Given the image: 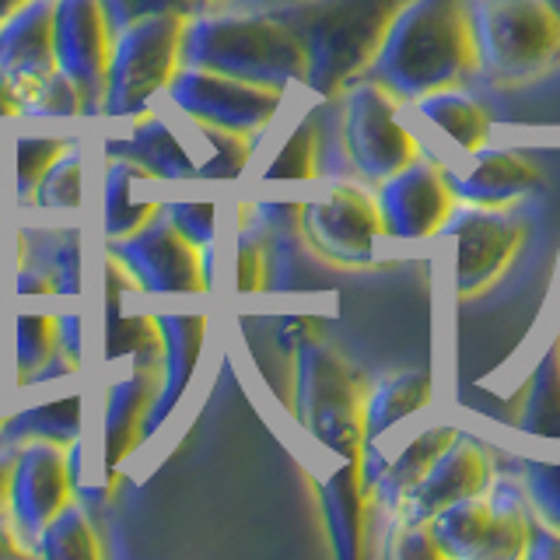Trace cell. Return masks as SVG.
I'll use <instances>...</instances> for the list:
<instances>
[{"label": "cell", "instance_id": "obj_35", "mask_svg": "<svg viewBox=\"0 0 560 560\" xmlns=\"http://www.w3.org/2000/svg\"><path fill=\"white\" fill-rule=\"evenodd\" d=\"M98 4L105 11V22H109L113 35L137 22H148V18H162V14L192 18L207 11V0H98Z\"/></svg>", "mask_w": 560, "mask_h": 560}, {"label": "cell", "instance_id": "obj_29", "mask_svg": "<svg viewBox=\"0 0 560 560\" xmlns=\"http://www.w3.org/2000/svg\"><path fill=\"white\" fill-rule=\"evenodd\" d=\"M144 179H151V175L140 165L122 162V158H109V168H105V238L130 235L133 228L158 214V207H162L158 200L133 197V186Z\"/></svg>", "mask_w": 560, "mask_h": 560}, {"label": "cell", "instance_id": "obj_46", "mask_svg": "<svg viewBox=\"0 0 560 560\" xmlns=\"http://www.w3.org/2000/svg\"><path fill=\"white\" fill-rule=\"evenodd\" d=\"M284 4H294V0H228V8L235 11H273Z\"/></svg>", "mask_w": 560, "mask_h": 560}, {"label": "cell", "instance_id": "obj_14", "mask_svg": "<svg viewBox=\"0 0 560 560\" xmlns=\"http://www.w3.org/2000/svg\"><path fill=\"white\" fill-rule=\"evenodd\" d=\"M375 200L385 235L402 242L438 235L455 210V192L448 186L445 165L420 154L393 175H385L375 189Z\"/></svg>", "mask_w": 560, "mask_h": 560}, {"label": "cell", "instance_id": "obj_21", "mask_svg": "<svg viewBox=\"0 0 560 560\" xmlns=\"http://www.w3.org/2000/svg\"><path fill=\"white\" fill-rule=\"evenodd\" d=\"M105 158H122L144 168L151 179L162 183H197L200 165L179 140L168 122L158 113H144L133 119V130L127 137L105 140Z\"/></svg>", "mask_w": 560, "mask_h": 560}, {"label": "cell", "instance_id": "obj_9", "mask_svg": "<svg viewBox=\"0 0 560 560\" xmlns=\"http://www.w3.org/2000/svg\"><path fill=\"white\" fill-rule=\"evenodd\" d=\"M399 98L375 78H358L343 88V144L350 165L364 183H382L417 158L413 133L399 122Z\"/></svg>", "mask_w": 560, "mask_h": 560}, {"label": "cell", "instance_id": "obj_34", "mask_svg": "<svg viewBox=\"0 0 560 560\" xmlns=\"http://www.w3.org/2000/svg\"><path fill=\"white\" fill-rule=\"evenodd\" d=\"M57 354V315L46 312H22L18 315V337H14V358L22 368V378L32 375Z\"/></svg>", "mask_w": 560, "mask_h": 560}, {"label": "cell", "instance_id": "obj_1", "mask_svg": "<svg viewBox=\"0 0 560 560\" xmlns=\"http://www.w3.org/2000/svg\"><path fill=\"white\" fill-rule=\"evenodd\" d=\"M477 67V43L463 0H407L385 28L364 78L385 84L399 102H417L438 88L459 84Z\"/></svg>", "mask_w": 560, "mask_h": 560}, {"label": "cell", "instance_id": "obj_23", "mask_svg": "<svg viewBox=\"0 0 560 560\" xmlns=\"http://www.w3.org/2000/svg\"><path fill=\"white\" fill-rule=\"evenodd\" d=\"M459 434L455 428H428L420 431L407 448H399V455L393 463H382L378 472L368 483V501L382 504V512L399 515L402 501L410 498V490L424 480V472L431 469V463L442 455V448Z\"/></svg>", "mask_w": 560, "mask_h": 560}, {"label": "cell", "instance_id": "obj_36", "mask_svg": "<svg viewBox=\"0 0 560 560\" xmlns=\"http://www.w3.org/2000/svg\"><path fill=\"white\" fill-rule=\"evenodd\" d=\"M81 113H84V98L60 70H52V74L22 102V116H32V119H74Z\"/></svg>", "mask_w": 560, "mask_h": 560}, {"label": "cell", "instance_id": "obj_31", "mask_svg": "<svg viewBox=\"0 0 560 560\" xmlns=\"http://www.w3.org/2000/svg\"><path fill=\"white\" fill-rule=\"evenodd\" d=\"M81 168H84L81 148L70 144L57 162L46 168L28 207L43 210V214H74L81 207Z\"/></svg>", "mask_w": 560, "mask_h": 560}, {"label": "cell", "instance_id": "obj_24", "mask_svg": "<svg viewBox=\"0 0 560 560\" xmlns=\"http://www.w3.org/2000/svg\"><path fill=\"white\" fill-rule=\"evenodd\" d=\"M417 113L420 119L442 133L455 151H480L490 140V113L472 98L463 88H438L417 98Z\"/></svg>", "mask_w": 560, "mask_h": 560}, {"label": "cell", "instance_id": "obj_22", "mask_svg": "<svg viewBox=\"0 0 560 560\" xmlns=\"http://www.w3.org/2000/svg\"><path fill=\"white\" fill-rule=\"evenodd\" d=\"M315 487H319V504H323L332 553L340 560H358L364 553V515H368L361 459H343Z\"/></svg>", "mask_w": 560, "mask_h": 560}, {"label": "cell", "instance_id": "obj_20", "mask_svg": "<svg viewBox=\"0 0 560 560\" xmlns=\"http://www.w3.org/2000/svg\"><path fill=\"white\" fill-rule=\"evenodd\" d=\"M154 385L144 364H133L127 375H119L105 396V420H102V472L105 483H113L116 469L144 442V413L151 407Z\"/></svg>", "mask_w": 560, "mask_h": 560}, {"label": "cell", "instance_id": "obj_28", "mask_svg": "<svg viewBox=\"0 0 560 560\" xmlns=\"http://www.w3.org/2000/svg\"><path fill=\"white\" fill-rule=\"evenodd\" d=\"M515 428L533 438H560V332L525 382Z\"/></svg>", "mask_w": 560, "mask_h": 560}, {"label": "cell", "instance_id": "obj_43", "mask_svg": "<svg viewBox=\"0 0 560 560\" xmlns=\"http://www.w3.org/2000/svg\"><path fill=\"white\" fill-rule=\"evenodd\" d=\"M525 557L533 560H560V533L542 518H533V533H529V547Z\"/></svg>", "mask_w": 560, "mask_h": 560}, {"label": "cell", "instance_id": "obj_33", "mask_svg": "<svg viewBox=\"0 0 560 560\" xmlns=\"http://www.w3.org/2000/svg\"><path fill=\"white\" fill-rule=\"evenodd\" d=\"M67 148L70 144L57 133H22V137H18V144H14V165H18L14 168V186H18V197H22V203L32 200V192L46 175V168L57 162Z\"/></svg>", "mask_w": 560, "mask_h": 560}, {"label": "cell", "instance_id": "obj_42", "mask_svg": "<svg viewBox=\"0 0 560 560\" xmlns=\"http://www.w3.org/2000/svg\"><path fill=\"white\" fill-rule=\"evenodd\" d=\"M81 329H84V319L78 312H63L57 315V350L63 358H70L74 364H81L84 358V337H81Z\"/></svg>", "mask_w": 560, "mask_h": 560}, {"label": "cell", "instance_id": "obj_10", "mask_svg": "<svg viewBox=\"0 0 560 560\" xmlns=\"http://www.w3.org/2000/svg\"><path fill=\"white\" fill-rule=\"evenodd\" d=\"M165 95L186 119L228 130V133H242V137L267 130L273 116L280 113V105H284V92H280V88L238 81V78L214 74V70H203V67H186V63L175 70Z\"/></svg>", "mask_w": 560, "mask_h": 560}, {"label": "cell", "instance_id": "obj_7", "mask_svg": "<svg viewBox=\"0 0 560 560\" xmlns=\"http://www.w3.org/2000/svg\"><path fill=\"white\" fill-rule=\"evenodd\" d=\"M183 28L186 18L162 14L137 22L113 35L109 70L98 113L105 119H137L168 88L183 67Z\"/></svg>", "mask_w": 560, "mask_h": 560}, {"label": "cell", "instance_id": "obj_13", "mask_svg": "<svg viewBox=\"0 0 560 560\" xmlns=\"http://www.w3.org/2000/svg\"><path fill=\"white\" fill-rule=\"evenodd\" d=\"M74 501L67 472V448L57 442H25L14 452L8 483V518L25 553H35L43 529Z\"/></svg>", "mask_w": 560, "mask_h": 560}, {"label": "cell", "instance_id": "obj_18", "mask_svg": "<svg viewBox=\"0 0 560 560\" xmlns=\"http://www.w3.org/2000/svg\"><path fill=\"white\" fill-rule=\"evenodd\" d=\"M490 487V463L487 452L466 434H455L452 442L442 448V455L431 463L410 498L399 508V522L402 525H424L431 515H438L442 508H448L459 498L483 494Z\"/></svg>", "mask_w": 560, "mask_h": 560}, {"label": "cell", "instance_id": "obj_26", "mask_svg": "<svg viewBox=\"0 0 560 560\" xmlns=\"http://www.w3.org/2000/svg\"><path fill=\"white\" fill-rule=\"evenodd\" d=\"M74 438H81V393H70L67 399H43L35 407L4 413L0 420V445L8 448L25 442H57L67 448Z\"/></svg>", "mask_w": 560, "mask_h": 560}, {"label": "cell", "instance_id": "obj_12", "mask_svg": "<svg viewBox=\"0 0 560 560\" xmlns=\"http://www.w3.org/2000/svg\"><path fill=\"white\" fill-rule=\"evenodd\" d=\"M442 238L455 242V294L477 298L504 273L525 238V224L504 207H455L442 224Z\"/></svg>", "mask_w": 560, "mask_h": 560}, {"label": "cell", "instance_id": "obj_45", "mask_svg": "<svg viewBox=\"0 0 560 560\" xmlns=\"http://www.w3.org/2000/svg\"><path fill=\"white\" fill-rule=\"evenodd\" d=\"M14 452L18 448H8L0 445V512L8 508V483H11V466H14Z\"/></svg>", "mask_w": 560, "mask_h": 560}, {"label": "cell", "instance_id": "obj_17", "mask_svg": "<svg viewBox=\"0 0 560 560\" xmlns=\"http://www.w3.org/2000/svg\"><path fill=\"white\" fill-rule=\"evenodd\" d=\"M154 323H158V337H162V361H158L162 375H158L151 407L144 413V442L162 431L172 420V413L179 410L189 382H192V375H197L203 343H207V319L203 315L168 312V315H158Z\"/></svg>", "mask_w": 560, "mask_h": 560}, {"label": "cell", "instance_id": "obj_15", "mask_svg": "<svg viewBox=\"0 0 560 560\" xmlns=\"http://www.w3.org/2000/svg\"><path fill=\"white\" fill-rule=\"evenodd\" d=\"M113 52V28L105 22L98 0H57L52 4V57L57 70L78 88L84 113L102 105L105 70Z\"/></svg>", "mask_w": 560, "mask_h": 560}, {"label": "cell", "instance_id": "obj_8", "mask_svg": "<svg viewBox=\"0 0 560 560\" xmlns=\"http://www.w3.org/2000/svg\"><path fill=\"white\" fill-rule=\"evenodd\" d=\"M109 259L130 277V284L144 294H200L207 291L203 256L179 228L168 221V214L158 207L140 228L130 235H119L105 242Z\"/></svg>", "mask_w": 560, "mask_h": 560}, {"label": "cell", "instance_id": "obj_51", "mask_svg": "<svg viewBox=\"0 0 560 560\" xmlns=\"http://www.w3.org/2000/svg\"><path fill=\"white\" fill-rule=\"evenodd\" d=\"M0 420H4V410H0Z\"/></svg>", "mask_w": 560, "mask_h": 560}, {"label": "cell", "instance_id": "obj_38", "mask_svg": "<svg viewBox=\"0 0 560 560\" xmlns=\"http://www.w3.org/2000/svg\"><path fill=\"white\" fill-rule=\"evenodd\" d=\"M522 490L536 518L560 533V463H522Z\"/></svg>", "mask_w": 560, "mask_h": 560}, {"label": "cell", "instance_id": "obj_11", "mask_svg": "<svg viewBox=\"0 0 560 560\" xmlns=\"http://www.w3.org/2000/svg\"><path fill=\"white\" fill-rule=\"evenodd\" d=\"M298 224L312 249L337 267H372L375 238L385 235L375 192L358 183H329L319 200L298 210Z\"/></svg>", "mask_w": 560, "mask_h": 560}, {"label": "cell", "instance_id": "obj_5", "mask_svg": "<svg viewBox=\"0 0 560 560\" xmlns=\"http://www.w3.org/2000/svg\"><path fill=\"white\" fill-rule=\"evenodd\" d=\"M294 417L315 442L340 459H361L364 389L329 343L302 337L294 347Z\"/></svg>", "mask_w": 560, "mask_h": 560}, {"label": "cell", "instance_id": "obj_4", "mask_svg": "<svg viewBox=\"0 0 560 560\" xmlns=\"http://www.w3.org/2000/svg\"><path fill=\"white\" fill-rule=\"evenodd\" d=\"M477 63L494 84H525L560 60V14L550 0H469Z\"/></svg>", "mask_w": 560, "mask_h": 560}, {"label": "cell", "instance_id": "obj_3", "mask_svg": "<svg viewBox=\"0 0 560 560\" xmlns=\"http://www.w3.org/2000/svg\"><path fill=\"white\" fill-rule=\"evenodd\" d=\"M407 0H294L273 8L305 46V88L337 98L372 67L385 28Z\"/></svg>", "mask_w": 560, "mask_h": 560}, {"label": "cell", "instance_id": "obj_16", "mask_svg": "<svg viewBox=\"0 0 560 560\" xmlns=\"http://www.w3.org/2000/svg\"><path fill=\"white\" fill-rule=\"evenodd\" d=\"M52 4L57 0H22L8 14V22H0V81L14 95L18 116H22V102L57 70Z\"/></svg>", "mask_w": 560, "mask_h": 560}, {"label": "cell", "instance_id": "obj_44", "mask_svg": "<svg viewBox=\"0 0 560 560\" xmlns=\"http://www.w3.org/2000/svg\"><path fill=\"white\" fill-rule=\"evenodd\" d=\"M4 557H25V547H22V539H18L8 512H0V560Z\"/></svg>", "mask_w": 560, "mask_h": 560}, {"label": "cell", "instance_id": "obj_32", "mask_svg": "<svg viewBox=\"0 0 560 560\" xmlns=\"http://www.w3.org/2000/svg\"><path fill=\"white\" fill-rule=\"evenodd\" d=\"M315 168H319V130L312 119H305L291 130L284 148L267 165L262 183H308L315 179Z\"/></svg>", "mask_w": 560, "mask_h": 560}, {"label": "cell", "instance_id": "obj_37", "mask_svg": "<svg viewBox=\"0 0 560 560\" xmlns=\"http://www.w3.org/2000/svg\"><path fill=\"white\" fill-rule=\"evenodd\" d=\"M200 127V137L207 140V148L214 151L207 158V162H200V179H235V175L245 168V162H249V137L242 133H228V130H218V127H203V122H197Z\"/></svg>", "mask_w": 560, "mask_h": 560}, {"label": "cell", "instance_id": "obj_25", "mask_svg": "<svg viewBox=\"0 0 560 560\" xmlns=\"http://www.w3.org/2000/svg\"><path fill=\"white\" fill-rule=\"evenodd\" d=\"M428 399H431L428 368H407V372L382 378L372 393H364V448H375L382 434H389L402 417L428 407Z\"/></svg>", "mask_w": 560, "mask_h": 560}, {"label": "cell", "instance_id": "obj_41", "mask_svg": "<svg viewBox=\"0 0 560 560\" xmlns=\"http://www.w3.org/2000/svg\"><path fill=\"white\" fill-rule=\"evenodd\" d=\"M393 536L396 539H393L389 553L399 557V560H438V557H442L434 547L431 533H428V522L424 525H402L399 522Z\"/></svg>", "mask_w": 560, "mask_h": 560}, {"label": "cell", "instance_id": "obj_6", "mask_svg": "<svg viewBox=\"0 0 560 560\" xmlns=\"http://www.w3.org/2000/svg\"><path fill=\"white\" fill-rule=\"evenodd\" d=\"M533 518L522 483L501 477L483 494L459 498L431 515L428 533L448 560H515L529 547Z\"/></svg>", "mask_w": 560, "mask_h": 560}, {"label": "cell", "instance_id": "obj_2", "mask_svg": "<svg viewBox=\"0 0 560 560\" xmlns=\"http://www.w3.org/2000/svg\"><path fill=\"white\" fill-rule=\"evenodd\" d=\"M183 63L288 92L305 84V46L273 11H200L186 18Z\"/></svg>", "mask_w": 560, "mask_h": 560}, {"label": "cell", "instance_id": "obj_49", "mask_svg": "<svg viewBox=\"0 0 560 560\" xmlns=\"http://www.w3.org/2000/svg\"><path fill=\"white\" fill-rule=\"evenodd\" d=\"M218 4H228V0H207V8H218Z\"/></svg>", "mask_w": 560, "mask_h": 560}, {"label": "cell", "instance_id": "obj_19", "mask_svg": "<svg viewBox=\"0 0 560 560\" xmlns=\"http://www.w3.org/2000/svg\"><path fill=\"white\" fill-rule=\"evenodd\" d=\"M455 200L472 207H508L539 183V168L518 151L480 148L445 168Z\"/></svg>", "mask_w": 560, "mask_h": 560}, {"label": "cell", "instance_id": "obj_48", "mask_svg": "<svg viewBox=\"0 0 560 560\" xmlns=\"http://www.w3.org/2000/svg\"><path fill=\"white\" fill-rule=\"evenodd\" d=\"M22 4V0H0V22H8V14Z\"/></svg>", "mask_w": 560, "mask_h": 560}, {"label": "cell", "instance_id": "obj_50", "mask_svg": "<svg viewBox=\"0 0 560 560\" xmlns=\"http://www.w3.org/2000/svg\"><path fill=\"white\" fill-rule=\"evenodd\" d=\"M550 4H553V11L560 14V0H550Z\"/></svg>", "mask_w": 560, "mask_h": 560}, {"label": "cell", "instance_id": "obj_39", "mask_svg": "<svg viewBox=\"0 0 560 560\" xmlns=\"http://www.w3.org/2000/svg\"><path fill=\"white\" fill-rule=\"evenodd\" d=\"M267 273H270V242L267 232H242L238 235V253H235V291L253 294L267 291Z\"/></svg>", "mask_w": 560, "mask_h": 560}, {"label": "cell", "instance_id": "obj_27", "mask_svg": "<svg viewBox=\"0 0 560 560\" xmlns=\"http://www.w3.org/2000/svg\"><path fill=\"white\" fill-rule=\"evenodd\" d=\"M32 249L22 245L25 262L22 270L39 273L43 280L52 284V294H81V232L78 228H39V232H28Z\"/></svg>", "mask_w": 560, "mask_h": 560}, {"label": "cell", "instance_id": "obj_40", "mask_svg": "<svg viewBox=\"0 0 560 560\" xmlns=\"http://www.w3.org/2000/svg\"><path fill=\"white\" fill-rule=\"evenodd\" d=\"M162 210L168 214V221L179 228V232L197 245V249H207L214 245L218 235V207L203 203V200H175V203H162Z\"/></svg>", "mask_w": 560, "mask_h": 560}, {"label": "cell", "instance_id": "obj_30", "mask_svg": "<svg viewBox=\"0 0 560 560\" xmlns=\"http://www.w3.org/2000/svg\"><path fill=\"white\" fill-rule=\"evenodd\" d=\"M35 553L46 560H95L102 553L95 539V525L84 512V501L74 498L46 525L39 542H35Z\"/></svg>", "mask_w": 560, "mask_h": 560}, {"label": "cell", "instance_id": "obj_47", "mask_svg": "<svg viewBox=\"0 0 560 560\" xmlns=\"http://www.w3.org/2000/svg\"><path fill=\"white\" fill-rule=\"evenodd\" d=\"M8 116H18V102H14V95L8 92V84L0 81V119H8Z\"/></svg>", "mask_w": 560, "mask_h": 560}]
</instances>
